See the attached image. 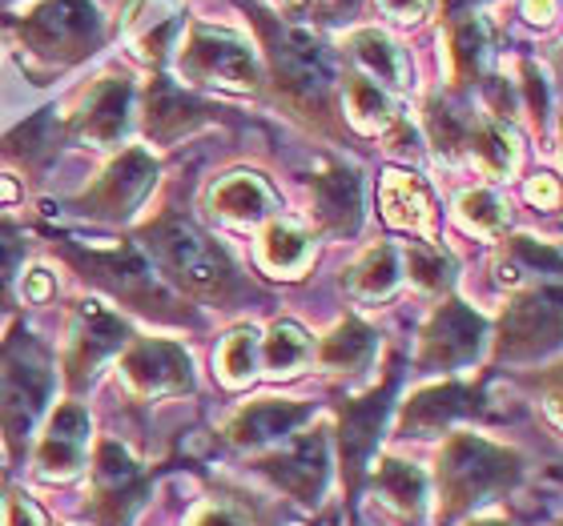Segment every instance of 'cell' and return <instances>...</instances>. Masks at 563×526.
Masks as SVG:
<instances>
[{
    "instance_id": "obj_23",
    "label": "cell",
    "mask_w": 563,
    "mask_h": 526,
    "mask_svg": "<svg viewBox=\"0 0 563 526\" xmlns=\"http://www.w3.org/2000/svg\"><path fill=\"white\" fill-rule=\"evenodd\" d=\"M346 109H351L354 125L366 133L387 130L390 121H395V109H390L387 93H383L375 81H366V77H354V81L346 85Z\"/></svg>"
},
{
    "instance_id": "obj_18",
    "label": "cell",
    "mask_w": 563,
    "mask_h": 526,
    "mask_svg": "<svg viewBox=\"0 0 563 526\" xmlns=\"http://www.w3.org/2000/svg\"><path fill=\"white\" fill-rule=\"evenodd\" d=\"M89 266L106 281H113L121 293L130 298H162V286L153 278V269L133 254V249H109V254H93Z\"/></svg>"
},
{
    "instance_id": "obj_44",
    "label": "cell",
    "mask_w": 563,
    "mask_h": 526,
    "mask_svg": "<svg viewBox=\"0 0 563 526\" xmlns=\"http://www.w3.org/2000/svg\"><path fill=\"white\" fill-rule=\"evenodd\" d=\"M552 12H555V0H528V16L531 21H552Z\"/></svg>"
},
{
    "instance_id": "obj_6",
    "label": "cell",
    "mask_w": 563,
    "mask_h": 526,
    "mask_svg": "<svg viewBox=\"0 0 563 526\" xmlns=\"http://www.w3.org/2000/svg\"><path fill=\"white\" fill-rule=\"evenodd\" d=\"M266 33H271L274 65H278V72L286 77V85L306 97L327 93L330 81H334V72H330V60L314 36L302 33V29H274V24Z\"/></svg>"
},
{
    "instance_id": "obj_13",
    "label": "cell",
    "mask_w": 563,
    "mask_h": 526,
    "mask_svg": "<svg viewBox=\"0 0 563 526\" xmlns=\"http://www.w3.org/2000/svg\"><path fill=\"white\" fill-rule=\"evenodd\" d=\"M314 201L318 217L334 234H354L358 222H363V181L351 169H334V174L314 177Z\"/></svg>"
},
{
    "instance_id": "obj_40",
    "label": "cell",
    "mask_w": 563,
    "mask_h": 526,
    "mask_svg": "<svg viewBox=\"0 0 563 526\" xmlns=\"http://www.w3.org/2000/svg\"><path fill=\"white\" fill-rule=\"evenodd\" d=\"M395 21H422L431 12V0H378Z\"/></svg>"
},
{
    "instance_id": "obj_20",
    "label": "cell",
    "mask_w": 563,
    "mask_h": 526,
    "mask_svg": "<svg viewBox=\"0 0 563 526\" xmlns=\"http://www.w3.org/2000/svg\"><path fill=\"white\" fill-rule=\"evenodd\" d=\"M467 410L471 394L463 387H431L407 406V426H415V430H439V426H446V422L467 414Z\"/></svg>"
},
{
    "instance_id": "obj_4",
    "label": "cell",
    "mask_w": 563,
    "mask_h": 526,
    "mask_svg": "<svg viewBox=\"0 0 563 526\" xmlns=\"http://www.w3.org/2000/svg\"><path fill=\"white\" fill-rule=\"evenodd\" d=\"M21 33L48 57H81L101 33V16L93 0H48L24 21Z\"/></svg>"
},
{
    "instance_id": "obj_34",
    "label": "cell",
    "mask_w": 563,
    "mask_h": 526,
    "mask_svg": "<svg viewBox=\"0 0 563 526\" xmlns=\"http://www.w3.org/2000/svg\"><path fill=\"white\" fill-rule=\"evenodd\" d=\"M407 261H411V278L419 281L422 290H443L446 281H451V258H443L439 249L415 246Z\"/></svg>"
},
{
    "instance_id": "obj_21",
    "label": "cell",
    "mask_w": 563,
    "mask_h": 526,
    "mask_svg": "<svg viewBox=\"0 0 563 526\" xmlns=\"http://www.w3.org/2000/svg\"><path fill=\"white\" fill-rule=\"evenodd\" d=\"M378 494L402 515H419L422 503H427V474L419 467H407L399 458H390V462L378 467Z\"/></svg>"
},
{
    "instance_id": "obj_30",
    "label": "cell",
    "mask_w": 563,
    "mask_h": 526,
    "mask_svg": "<svg viewBox=\"0 0 563 526\" xmlns=\"http://www.w3.org/2000/svg\"><path fill=\"white\" fill-rule=\"evenodd\" d=\"M93 474H97V486H101L109 499H121V486H133V479H137V467H133V458L125 455L118 443H101Z\"/></svg>"
},
{
    "instance_id": "obj_9",
    "label": "cell",
    "mask_w": 563,
    "mask_h": 526,
    "mask_svg": "<svg viewBox=\"0 0 563 526\" xmlns=\"http://www.w3.org/2000/svg\"><path fill=\"white\" fill-rule=\"evenodd\" d=\"M121 374L130 387H137L141 394H169V390H186L189 387V354L174 342H137L125 362H121Z\"/></svg>"
},
{
    "instance_id": "obj_2",
    "label": "cell",
    "mask_w": 563,
    "mask_h": 526,
    "mask_svg": "<svg viewBox=\"0 0 563 526\" xmlns=\"http://www.w3.org/2000/svg\"><path fill=\"white\" fill-rule=\"evenodd\" d=\"M48 387H53V374H48L45 350L29 334H16V342L0 354V422L9 426L12 438H21L33 426Z\"/></svg>"
},
{
    "instance_id": "obj_24",
    "label": "cell",
    "mask_w": 563,
    "mask_h": 526,
    "mask_svg": "<svg viewBox=\"0 0 563 526\" xmlns=\"http://www.w3.org/2000/svg\"><path fill=\"white\" fill-rule=\"evenodd\" d=\"M375 350V334L363 326V322H342L327 342H322V362L339 366V370H354L363 366Z\"/></svg>"
},
{
    "instance_id": "obj_33",
    "label": "cell",
    "mask_w": 563,
    "mask_h": 526,
    "mask_svg": "<svg viewBox=\"0 0 563 526\" xmlns=\"http://www.w3.org/2000/svg\"><path fill=\"white\" fill-rule=\"evenodd\" d=\"M451 45H455V65L459 72H475L483 60V48H487V29L479 21H459L455 24V36H451Z\"/></svg>"
},
{
    "instance_id": "obj_37",
    "label": "cell",
    "mask_w": 563,
    "mask_h": 526,
    "mask_svg": "<svg viewBox=\"0 0 563 526\" xmlns=\"http://www.w3.org/2000/svg\"><path fill=\"white\" fill-rule=\"evenodd\" d=\"M48 434H57V438H69V443H81L89 438V414L81 406H60L48 422Z\"/></svg>"
},
{
    "instance_id": "obj_31",
    "label": "cell",
    "mask_w": 563,
    "mask_h": 526,
    "mask_svg": "<svg viewBox=\"0 0 563 526\" xmlns=\"http://www.w3.org/2000/svg\"><path fill=\"white\" fill-rule=\"evenodd\" d=\"M459 217H463L471 230H479V234H499L507 222V210L495 193L475 189V193H463V201H459Z\"/></svg>"
},
{
    "instance_id": "obj_22",
    "label": "cell",
    "mask_w": 563,
    "mask_h": 526,
    "mask_svg": "<svg viewBox=\"0 0 563 526\" xmlns=\"http://www.w3.org/2000/svg\"><path fill=\"white\" fill-rule=\"evenodd\" d=\"M198 117H201V105H194L186 93H177L174 85H157V93L150 97V130L157 137H177V133H186Z\"/></svg>"
},
{
    "instance_id": "obj_8",
    "label": "cell",
    "mask_w": 563,
    "mask_h": 526,
    "mask_svg": "<svg viewBox=\"0 0 563 526\" xmlns=\"http://www.w3.org/2000/svg\"><path fill=\"white\" fill-rule=\"evenodd\" d=\"M483 326L479 314H471L463 302H451L443 305L434 322L427 326V338H422V358L431 366H463L471 362L483 346Z\"/></svg>"
},
{
    "instance_id": "obj_39",
    "label": "cell",
    "mask_w": 563,
    "mask_h": 526,
    "mask_svg": "<svg viewBox=\"0 0 563 526\" xmlns=\"http://www.w3.org/2000/svg\"><path fill=\"white\" fill-rule=\"evenodd\" d=\"M4 526H48L45 515H41V506L29 503L24 494H9V503H4Z\"/></svg>"
},
{
    "instance_id": "obj_11",
    "label": "cell",
    "mask_w": 563,
    "mask_h": 526,
    "mask_svg": "<svg viewBox=\"0 0 563 526\" xmlns=\"http://www.w3.org/2000/svg\"><path fill=\"white\" fill-rule=\"evenodd\" d=\"M125 338H130V329L118 314H109L101 302H85L81 317H77V334H73V378L93 374L97 362L118 354Z\"/></svg>"
},
{
    "instance_id": "obj_32",
    "label": "cell",
    "mask_w": 563,
    "mask_h": 526,
    "mask_svg": "<svg viewBox=\"0 0 563 526\" xmlns=\"http://www.w3.org/2000/svg\"><path fill=\"white\" fill-rule=\"evenodd\" d=\"M85 462V446L81 443H69V438H57V434H45V443H41V470L45 474H57V479H69L77 474Z\"/></svg>"
},
{
    "instance_id": "obj_41",
    "label": "cell",
    "mask_w": 563,
    "mask_h": 526,
    "mask_svg": "<svg viewBox=\"0 0 563 526\" xmlns=\"http://www.w3.org/2000/svg\"><path fill=\"white\" fill-rule=\"evenodd\" d=\"M194 526H242V523H238V515L234 511H225V506H206Z\"/></svg>"
},
{
    "instance_id": "obj_14",
    "label": "cell",
    "mask_w": 563,
    "mask_h": 526,
    "mask_svg": "<svg viewBox=\"0 0 563 526\" xmlns=\"http://www.w3.org/2000/svg\"><path fill=\"white\" fill-rule=\"evenodd\" d=\"M310 414V406L302 402H254L234 418L230 426V438L238 446H262L274 443V438H286L290 430H298Z\"/></svg>"
},
{
    "instance_id": "obj_36",
    "label": "cell",
    "mask_w": 563,
    "mask_h": 526,
    "mask_svg": "<svg viewBox=\"0 0 563 526\" xmlns=\"http://www.w3.org/2000/svg\"><path fill=\"white\" fill-rule=\"evenodd\" d=\"M48 130H53V117L48 113H41V117H33L29 125H21V130L12 133L4 145H9V153H24V157H33V153H41L48 145Z\"/></svg>"
},
{
    "instance_id": "obj_42",
    "label": "cell",
    "mask_w": 563,
    "mask_h": 526,
    "mask_svg": "<svg viewBox=\"0 0 563 526\" xmlns=\"http://www.w3.org/2000/svg\"><path fill=\"white\" fill-rule=\"evenodd\" d=\"M528 198L543 201V205H555V201H560V189H555L552 177H540V181H531V186H528Z\"/></svg>"
},
{
    "instance_id": "obj_5",
    "label": "cell",
    "mask_w": 563,
    "mask_h": 526,
    "mask_svg": "<svg viewBox=\"0 0 563 526\" xmlns=\"http://www.w3.org/2000/svg\"><path fill=\"white\" fill-rule=\"evenodd\" d=\"M186 72L201 77V81L225 85V89H254L258 85V65L238 36L213 33V29H198L189 36L186 57H181Z\"/></svg>"
},
{
    "instance_id": "obj_38",
    "label": "cell",
    "mask_w": 563,
    "mask_h": 526,
    "mask_svg": "<svg viewBox=\"0 0 563 526\" xmlns=\"http://www.w3.org/2000/svg\"><path fill=\"white\" fill-rule=\"evenodd\" d=\"M511 254H516V258L523 261L528 269H540V266L555 269V266H560V249H552V246H536L531 237H519L516 246H511Z\"/></svg>"
},
{
    "instance_id": "obj_45",
    "label": "cell",
    "mask_w": 563,
    "mask_h": 526,
    "mask_svg": "<svg viewBox=\"0 0 563 526\" xmlns=\"http://www.w3.org/2000/svg\"><path fill=\"white\" fill-rule=\"evenodd\" d=\"M479 526H504V523H479Z\"/></svg>"
},
{
    "instance_id": "obj_7",
    "label": "cell",
    "mask_w": 563,
    "mask_h": 526,
    "mask_svg": "<svg viewBox=\"0 0 563 526\" xmlns=\"http://www.w3.org/2000/svg\"><path fill=\"white\" fill-rule=\"evenodd\" d=\"M153 181H157V165H153L150 153H121L118 161L109 165V174L97 181L93 193H89L93 213H101V217H130L153 189Z\"/></svg>"
},
{
    "instance_id": "obj_43",
    "label": "cell",
    "mask_w": 563,
    "mask_h": 526,
    "mask_svg": "<svg viewBox=\"0 0 563 526\" xmlns=\"http://www.w3.org/2000/svg\"><path fill=\"white\" fill-rule=\"evenodd\" d=\"M24 293H29L33 302H45V298H48V278H45V269H33V273H29V281H24Z\"/></svg>"
},
{
    "instance_id": "obj_15",
    "label": "cell",
    "mask_w": 563,
    "mask_h": 526,
    "mask_svg": "<svg viewBox=\"0 0 563 526\" xmlns=\"http://www.w3.org/2000/svg\"><path fill=\"white\" fill-rule=\"evenodd\" d=\"M383 217L399 230H431V198L419 177L399 169L383 177Z\"/></svg>"
},
{
    "instance_id": "obj_25",
    "label": "cell",
    "mask_w": 563,
    "mask_h": 526,
    "mask_svg": "<svg viewBox=\"0 0 563 526\" xmlns=\"http://www.w3.org/2000/svg\"><path fill=\"white\" fill-rule=\"evenodd\" d=\"M262 261L274 273H294V269H302L310 261V242L294 225H271L266 237H262Z\"/></svg>"
},
{
    "instance_id": "obj_10",
    "label": "cell",
    "mask_w": 563,
    "mask_h": 526,
    "mask_svg": "<svg viewBox=\"0 0 563 526\" xmlns=\"http://www.w3.org/2000/svg\"><path fill=\"white\" fill-rule=\"evenodd\" d=\"M560 338V293H531L504 317V354H536Z\"/></svg>"
},
{
    "instance_id": "obj_26",
    "label": "cell",
    "mask_w": 563,
    "mask_h": 526,
    "mask_svg": "<svg viewBox=\"0 0 563 526\" xmlns=\"http://www.w3.org/2000/svg\"><path fill=\"white\" fill-rule=\"evenodd\" d=\"M351 281H354V290L366 293V298H383V293H390L395 286H399V258H395V249L390 246L371 249V254L358 261Z\"/></svg>"
},
{
    "instance_id": "obj_28",
    "label": "cell",
    "mask_w": 563,
    "mask_h": 526,
    "mask_svg": "<svg viewBox=\"0 0 563 526\" xmlns=\"http://www.w3.org/2000/svg\"><path fill=\"white\" fill-rule=\"evenodd\" d=\"M354 57L363 60L366 72H375L378 81L387 85H402V60L399 48L390 45L383 33H358L354 36Z\"/></svg>"
},
{
    "instance_id": "obj_35",
    "label": "cell",
    "mask_w": 563,
    "mask_h": 526,
    "mask_svg": "<svg viewBox=\"0 0 563 526\" xmlns=\"http://www.w3.org/2000/svg\"><path fill=\"white\" fill-rule=\"evenodd\" d=\"M475 149H479V157L492 165L495 174H507L516 165V149H511V137L504 130H483L475 137Z\"/></svg>"
},
{
    "instance_id": "obj_16",
    "label": "cell",
    "mask_w": 563,
    "mask_h": 526,
    "mask_svg": "<svg viewBox=\"0 0 563 526\" xmlns=\"http://www.w3.org/2000/svg\"><path fill=\"white\" fill-rule=\"evenodd\" d=\"M390 390H395V374L387 378V387L378 390V394L363 398V402L346 410V418H342V450H346L354 470L363 467V458L371 455V446H375V434H378V426H383V414H387Z\"/></svg>"
},
{
    "instance_id": "obj_29",
    "label": "cell",
    "mask_w": 563,
    "mask_h": 526,
    "mask_svg": "<svg viewBox=\"0 0 563 526\" xmlns=\"http://www.w3.org/2000/svg\"><path fill=\"white\" fill-rule=\"evenodd\" d=\"M310 358V338H306L302 326H294V322H278L271 329V338H266V362L274 370H294V366H302Z\"/></svg>"
},
{
    "instance_id": "obj_12",
    "label": "cell",
    "mask_w": 563,
    "mask_h": 526,
    "mask_svg": "<svg viewBox=\"0 0 563 526\" xmlns=\"http://www.w3.org/2000/svg\"><path fill=\"white\" fill-rule=\"evenodd\" d=\"M266 474L278 482L282 491H290L294 499H314L327 482V443H322V434H306L286 455L271 458Z\"/></svg>"
},
{
    "instance_id": "obj_27",
    "label": "cell",
    "mask_w": 563,
    "mask_h": 526,
    "mask_svg": "<svg viewBox=\"0 0 563 526\" xmlns=\"http://www.w3.org/2000/svg\"><path fill=\"white\" fill-rule=\"evenodd\" d=\"M218 366H222V378L230 387L246 382L258 370V334L254 329H234L222 342V350H218Z\"/></svg>"
},
{
    "instance_id": "obj_17",
    "label": "cell",
    "mask_w": 563,
    "mask_h": 526,
    "mask_svg": "<svg viewBox=\"0 0 563 526\" xmlns=\"http://www.w3.org/2000/svg\"><path fill=\"white\" fill-rule=\"evenodd\" d=\"M130 125V85L125 81H106L97 85V93L85 105L81 130L93 141H118Z\"/></svg>"
},
{
    "instance_id": "obj_19",
    "label": "cell",
    "mask_w": 563,
    "mask_h": 526,
    "mask_svg": "<svg viewBox=\"0 0 563 526\" xmlns=\"http://www.w3.org/2000/svg\"><path fill=\"white\" fill-rule=\"evenodd\" d=\"M271 189L266 181H258L254 174H234L225 177L222 186L213 189V210L234 217V222H254L262 213L271 210Z\"/></svg>"
},
{
    "instance_id": "obj_1",
    "label": "cell",
    "mask_w": 563,
    "mask_h": 526,
    "mask_svg": "<svg viewBox=\"0 0 563 526\" xmlns=\"http://www.w3.org/2000/svg\"><path fill=\"white\" fill-rule=\"evenodd\" d=\"M150 246L186 290L201 293V298H225V293L234 290V266H230V258L201 230H194L181 217H165V222L153 225Z\"/></svg>"
},
{
    "instance_id": "obj_3",
    "label": "cell",
    "mask_w": 563,
    "mask_h": 526,
    "mask_svg": "<svg viewBox=\"0 0 563 526\" xmlns=\"http://www.w3.org/2000/svg\"><path fill=\"white\" fill-rule=\"evenodd\" d=\"M511 479V455L499 450V446L483 443V438H455L443 455V486L451 506H467L471 499H483V494L499 486V482Z\"/></svg>"
}]
</instances>
